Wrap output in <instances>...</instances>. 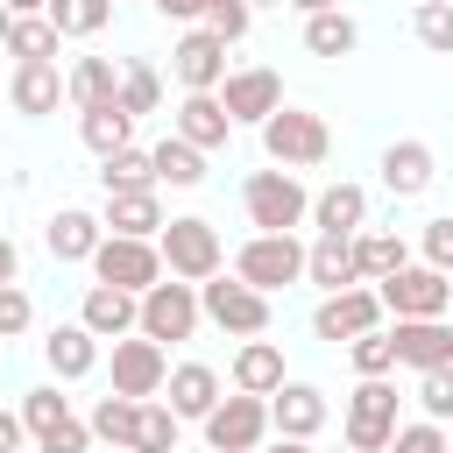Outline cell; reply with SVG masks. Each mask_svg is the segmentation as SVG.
<instances>
[{
    "label": "cell",
    "instance_id": "cell-42",
    "mask_svg": "<svg viewBox=\"0 0 453 453\" xmlns=\"http://www.w3.org/2000/svg\"><path fill=\"white\" fill-rule=\"evenodd\" d=\"M205 35L212 42H241L248 35V7L241 0H205Z\"/></svg>",
    "mask_w": 453,
    "mask_h": 453
},
{
    "label": "cell",
    "instance_id": "cell-51",
    "mask_svg": "<svg viewBox=\"0 0 453 453\" xmlns=\"http://www.w3.org/2000/svg\"><path fill=\"white\" fill-rule=\"evenodd\" d=\"M7 14H42V0H0Z\"/></svg>",
    "mask_w": 453,
    "mask_h": 453
},
{
    "label": "cell",
    "instance_id": "cell-47",
    "mask_svg": "<svg viewBox=\"0 0 453 453\" xmlns=\"http://www.w3.org/2000/svg\"><path fill=\"white\" fill-rule=\"evenodd\" d=\"M21 439H28V432H21V418H14V411H0V453H21Z\"/></svg>",
    "mask_w": 453,
    "mask_h": 453
},
{
    "label": "cell",
    "instance_id": "cell-48",
    "mask_svg": "<svg viewBox=\"0 0 453 453\" xmlns=\"http://www.w3.org/2000/svg\"><path fill=\"white\" fill-rule=\"evenodd\" d=\"M14 276H21V248L0 234V283H14Z\"/></svg>",
    "mask_w": 453,
    "mask_h": 453
},
{
    "label": "cell",
    "instance_id": "cell-10",
    "mask_svg": "<svg viewBox=\"0 0 453 453\" xmlns=\"http://www.w3.org/2000/svg\"><path fill=\"white\" fill-rule=\"evenodd\" d=\"M198 425H205V453H255L262 432H269V403L234 389V396H219Z\"/></svg>",
    "mask_w": 453,
    "mask_h": 453
},
{
    "label": "cell",
    "instance_id": "cell-22",
    "mask_svg": "<svg viewBox=\"0 0 453 453\" xmlns=\"http://www.w3.org/2000/svg\"><path fill=\"white\" fill-rule=\"evenodd\" d=\"M304 276L319 283V290H354L361 276H354V234H319L311 248H304Z\"/></svg>",
    "mask_w": 453,
    "mask_h": 453
},
{
    "label": "cell",
    "instance_id": "cell-54",
    "mask_svg": "<svg viewBox=\"0 0 453 453\" xmlns=\"http://www.w3.org/2000/svg\"><path fill=\"white\" fill-rule=\"evenodd\" d=\"M7 21H14V14H7V7H0V42H7Z\"/></svg>",
    "mask_w": 453,
    "mask_h": 453
},
{
    "label": "cell",
    "instance_id": "cell-37",
    "mask_svg": "<svg viewBox=\"0 0 453 453\" xmlns=\"http://www.w3.org/2000/svg\"><path fill=\"white\" fill-rule=\"evenodd\" d=\"M134 411H142V403H127V396H99L85 432H92V439H106V446H134Z\"/></svg>",
    "mask_w": 453,
    "mask_h": 453
},
{
    "label": "cell",
    "instance_id": "cell-26",
    "mask_svg": "<svg viewBox=\"0 0 453 453\" xmlns=\"http://www.w3.org/2000/svg\"><path fill=\"white\" fill-rule=\"evenodd\" d=\"M7 99H14V113H57V99H64V78H57V64H14V85H7Z\"/></svg>",
    "mask_w": 453,
    "mask_h": 453
},
{
    "label": "cell",
    "instance_id": "cell-45",
    "mask_svg": "<svg viewBox=\"0 0 453 453\" xmlns=\"http://www.w3.org/2000/svg\"><path fill=\"white\" fill-rule=\"evenodd\" d=\"M85 446H92V432H85L78 418H57V425L35 439V453H85Z\"/></svg>",
    "mask_w": 453,
    "mask_h": 453
},
{
    "label": "cell",
    "instance_id": "cell-43",
    "mask_svg": "<svg viewBox=\"0 0 453 453\" xmlns=\"http://www.w3.org/2000/svg\"><path fill=\"white\" fill-rule=\"evenodd\" d=\"M382 453H446V425H432V418L425 425H396Z\"/></svg>",
    "mask_w": 453,
    "mask_h": 453
},
{
    "label": "cell",
    "instance_id": "cell-52",
    "mask_svg": "<svg viewBox=\"0 0 453 453\" xmlns=\"http://www.w3.org/2000/svg\"><path fill=\"white\" fill-rule=\"evenodd\" d=\"M269 453H311V446H304V439H276Z\"/></svg>",
    "mask_w": 453,
    "mask_h": 453
},
{
    "label": "cell",
    "instance_id": "cell-29",
    "mask_svg": "<svg viewBox=\"0 0 453 453\" xmlns=\"http://www.w3.org/2000/svg\"><path fill=\"white\" fill-rule=\"evenodd\" d=\"M42 21L57 28V42H64V35L85 42V35H99V28L113 21V0H42Z\"/></svg>",
    "mask_w": 453,
    "mask_h": 453
},
{
    "label": "cell",
    "instance_id": "cell-20",
    "mask_svg": "<svg viewBox=\"0 0 453 453\" xmlns=\"http://www.w3.org/2000/svg\"><path fill=\"white\" fill-rule=\"evenodd\" d=\"M163 389H170V403H163V411H170L177 425H184V418H205V411L219 403V375H212L205 361H177V368L163 375Z\"/></svg>",
    "mask_w": 453,
    "mask_h": 453
},
{
    "label": "cell",
    "instance_id": "cell-34",
    "mask_svg": "<svg viewBox=\"0 0 453 453\" xmlns=\"http://www.w3.org/2000/svg\"><path fill=\"white\" fill-rule=\"evenodd\" d=\"M403 234H354V276L361 283H382L389 269H403Z\"/></svg>",
    "mask_w": 453,
    "mask_h": 453
},
{
    "label": "cell",
    "instance_id": "cell-39",
    "mask_svg": "<svg viewBox=\"0 0 453 453\" xmlns=\"http://www.w3.org/2000/svg\"><path fill=\"white\" fill-rule=\"evenodd\" d=\"M347 354H354V368L361 375H389L396 368V347H389V333L375 326V333H361V340H347Z\"/></svg>",
    "mask_w": 453,
    "mask_h": 453
},
{
    "label": "cell",
    "instance_id": "cell-50",
    "mask_svg": "<svg viewBox=\"0 0 453 453\" xmlns=\"http://www.w3.org/2000/svg\"><path fill=\"white\" fill-rule=\"evenodd\" d=\"M297 14H326V7H340V0H290Z\"/></svg>",
    "mask_w": 453,
    "mask_h": 453
},
{
    "label": "cell",
    "instance_id": "cell-44",
    "mask_svg": "<svg viewBox=\"0 0 453 453\" xmlns=\"http://www.w3.org/2000/svg\"><path fill=\"white\" fill-rule=\"evenodd\" d=\"M28 319H35V304H28V290H21V283H0V340H14V333H28Z\"/></svg>",
    "mask_w": 453,
    "mask_h": 453
},
{
    "label": "cell",
    "instance_id": "cell-14",
    "mask_svg": "<svg viewBox=\"0 0 453 453\" xmlns=\"http://www.w3.org/2000/svg\"><path fill=\"white\" fill-rule=\"evenodd\" d=\"M389 347H396V361L403 368H453V326L446 319H396L389 326Z\"/></svg>",
    "mask_w": 453,
    "mask_h": 453
},
{
    "label": "cell",
    "instance_id": "cell-35",
    "mask_svg": "<svg viewBox=\"0 0 453 453\" xmlns=\"http://www.w3.org/2000/svg\"><path fill=\"white\" fill-rule=\"evenodd\" d=\"M156 99H163V78L134 57V64H120V85H113V106L127 113V120H142V113H156Z\"/></svg>",
    "mask_w": 453,
    "mask_h": 453
},
{
    "label": "cell",
    "instance_id": "cell-23",
    "mask_svg": "<svg viewBox=\"0 0 453 453\" xmlns=\"http://www.w3.org/2000/svg\"><path fill=\"white\" fill-rule=\"evenodd\" d=\"M78 326H85L92 340H127V333H134V297H127V290L92 283V290H85V304H78Z\"/></svg>",
    "mask_w": 453,
    "mask_h": 453
},
{
    "label": "cell",
    "instance_id": "cell-13",
    "mask_svg": "<svg viewBox=\"0 0 453 453\" xmlns=\"http://www.w3.org/2000/svg\"><path fill=\"white\" fill-rule=\"evenodd\" d=\"M375 326H382V304H375L368 283L326 290V304L311 311V333H319V340H361V333H375Z\"/></svg>",
    "mask_w": 453,
    "mask_h": 453
},
{
    "label": "cell",
    "instance_id": "cell-5",
    "mask_svg": "<svg viewBox=\"0 0 453 453\" xmlns=\"http://www.w3.org/2000/svg\"><path fill=\"white\" fill-rule=\"evenodd\" d=\"M241 205H248V226H255V234H290L311 198H304V184H297L290 170H255V177L241 184Z\"/></svg>",
    "mask_w": 453,
    "mask_h": 453
},
{
    "label": "cell",
    "instance_id": "cell-6",
    "mask_svg": "<svg viewBox=\"0 0 453 453\" xmlns=\"http://www.w3.org/2000/svg\"><path fill=\"white\" fill-rule=\"evenodd\" d=\"M304 276V248H297V234H255L241 255H234V283H248V290H290Z\"/></svg>",
    "mask_w": 453,
    "mask_h": 453
},
{
    "label": "cell",
    "instance_id": "cell-38",
    "mask_svg": "<svg viewBox=\"0 0 453 453\" xmlns=\"http://www.w3.org/2000/svg\"><path fill=\"white\" fill-rule=\"evenodd\" d=\"M127 453H177V418L163 403H142L134 411V446Z\"/></svg>",
    "mask_w": 453,
    "mask_h": 453
},
{
    "label": "cell",
    "instance_id": "cell-1",
    "mask_svg": "<svg viewBox=\"0 0 453 453\" xmlns=\"http://www.w3.org/2000/svg\"><path fill=\"white\" fill-rule=\"evenodd\" d=\"M156 262H163L177 283H205V276H219V269H226L219 226H212V219H198V212L163 219V226H156Z\"/></svg>",
    "mask_w": 453,
    "mask_h": 453
},
{
    "label": "cell",
    "instance_id": "cell-32",
    "mask_svg": "<svg viewBox=\"0 0 453 453\" xmlns=\"http://www.w3.org/2000/svg\"><path fill=\"white\" fill-rule=\"evenodd\" d=\"M7 57L14 64H57V28L42 14H14L7 21Z\"/></svg>",
    "mask_w": 453,
    "mask_h": 453
},
{
    "label": "cell",
    "instance_id": "cell-3",
    "mask_svg": "<svg viewBox=\"0 0 453 453\" xmlns=\"http://www.w3.org/2000/svg\"><path fill=\"white\" fill-rule=\"evenodd\" d=\"M191 290H198V319H212L219 333H241V340H262L269 333V297L248 290V283H234L226 269L205 276V283H191Z\"/></svg>",
    "mask_w": 453,
    "mask_h": 453
},
{
    "label": "cell",
    "instance_id": "cell-46",
    "mask_svg": "<svg viewBox=\"0 0 453 453\" xmlns=\"http://www.w3.org/2000/svg\"><path fill=\"white\" fill-rule=\"evenodd\" d=\"M425 269H453V219H425Z\"/></svg>",
    "mask_w": 453,
    "mask_h": 453
},
{
    "label": "cell",
    "instance_id": "cell-16",
    "mask_svg": "<svg viewBox=\"0 0 453 453\" xmlns=\"http://www.w3.org/2000/svg\"><path fill=\"white\" fill-rule=\"evenodd\" d=\"M170 71H177L184 92H219V78H226V42H212L205 28H191V35L170 50Z\"/></svg>",
    "mask_w": 453,
    "mask_h": 453
},
{
    "label": "cell",
    "instance_id": "cell-31",
    "mask_svg": "<svg viewBox=\"0 0 453 453\" xmlns=\"http://www.w3.org/2000/svg\"><path fill=\"white\" fill-rule=\"evenodd\" d=\"M113 85H120V71H113L106 57H78V64H71V78H64V99L85 113V106H106V99H113Z\"/></svg>",
    "mask_w": 453,
    "mask_h": 453
},
{
    "label": "cell",
    "instance_id": "cell-30",
    "mask_svg": "<svg viewBox=\"0 0 453 453\" xmlns=\"http://www.w3.org/2000/svg\"><path fill=\"white\" fill-rule=\"evenodd\" d=\"M354 42H361L354 14H340V7L304 14V50H311V57H354Z\"/></svg>",
    "mask_w": 453,
    "mask_h": 453
},
{
    "label": "cell",
    "instance_id": "cell-33",
    "mask_svg": "<svg viewBox=\"0 0 453 453\" xmlns=\"http://www.w3.org/2000/svg\"><path fill=\"white\" fill-rule=\"evenodd\" d=\"M78 134H85V149H92V156H113V149H127L134 120L106 99V106H85V113H78Z\"/></svg>",
    "mask_w": 453,
    "mask_h": 453
},
{
    "label": "cell",
    "instance_id": "cell-21",
    "mask_svg": "<svg viewBox=\"0 0 453 453\" xmlns=\"http://www.w3.org/2000/svg\"><path fill=\"white\" fill-rule=\"evenodd\" d=\"M304 219H311L319 234H361V219H368V191H361V184H326V191L304 205Z\"/></svg>",
    "mask_w": 453,
    "mask_h": 453
},
{
    "label": "cell",
    "instance_id": "cell-28",
    "mask_svg": "<svg viewBox=\"0 0 453 453\" xmlns=\"http://www.w3.org/2000/svg\"><path fill=\"white\" fill-rule=\"evenodd\" d=\"M149 170H156V184H177V191L205 184V156H198L191 142H177V134H163V142L149 149Z\"/></svg>",
    "mask_w": 453,
    "mask_h": 453
},
{
    "label": "cell",
    "instance_id": "cell-40",
    "mask_svg": "<svg viewBox=\"0 0 453 453\" xmlns=\"http://www.w3.org/2000/svg\"><path fill=\"white\" fill-rule=\"evenodd\" d=\"M418 42L425 50H453V7L446 0H418Z\"/></svg>",
    "mask_w": 453,
    "mask_h": 453
},
{
    "label": "cell",
    "instance_id": "cell-19",
    "mask_svg": "<svg viewBox=\"0 0 453 453\" xmlns=\"http://www.w3.org/2000/svg\"><path fill=\"white\" fill-rule=\"evenodd\" d=\"M99 226L120 234V241H156V226H163V198H156V191H106Z\"/></svg>",
    "mask_w": 453,
    "mask_h": 453
},
{
    "label": "cell",
    "instance_id": "cell-8",
    "mask_svg": "<svg viewBox=\"0 0 453 453\" xmlns=\"http://www.w3.org/2000/svg\"><path fill=\"white\" fill-rule=\"evenodd\" d=\"M375 304L382 311H396V319H446V304H453V283H446V269H389L382 283H375Z\"/></svg>",
    "mask_w": 453,
    "mask_h": 453
},
{
    "label": "cell",
    "instance_id": "cell-11",
    "mask_svg": "<svg viewBox=\"0 0 453 453\" xmlns=\"http://www.w3.org/2000/svg\"><path fill=\"white\" fill-rule=\"evenodd\" d=\"M163 375H170V354H163L156 340H142V333L113 340V396H127V403H149V396L163 389Z\"/></svg>",
    "mask_w": 453,
    "mask_h": 453
},
{
    "label": "cell",
    "instance_id": "cell-7",
    "mask_svg": "<svg viewBox=\"0 0 453 453\" xmlns=\"http://www.w3.org/2000/svg\"><path fill=\"white\" fill-rule=\"evenodd\" d=\"M85 262H92V276H99L106 290H127V297H142L149 283H163L156 241H120V234H99V248H92Z\"/></svg>",
    "mask_w": 453,
    "mask_h": 453
},
{
    "label": "cell",
    "instance_id": "cell-53",
    "mask_svg": "<svg viewBox=\"0 0 453 453\" xmlns=\"http://www.w3.org/2000/svg\"><path fill=\"white\" fill-rule=\"evenodd\" d=\"M241 7H248V14H255V7H283V0H241Z\"/></svg>",
    "mask_w": 453,
    "mask_h": 453
},
{
    "label": "cell",
    "instance_id": "cell-15",
    "mask_svg": "<svg viewBox=\"0 0 453 453\" xmlns=\"http://www.w3.org/2000/svg\"><path fill=\"white\" fill-rule=\"evenodd\" d=\"M262 403H269V425L283 439H304L311 446V432L326 425V389H311V382H276Z\"/></svg>",
    "mask_w": 453,
    "mask_h": 453
},
{
    "label": "cell",
    "instance_id": "cell-2",
    "mask_svg": "<svg viewBox=\"0 0 453 453\" xmlns=\"http://www.w3.org/2000/svg\"><path fill=\"white\" fill-rule=\"evenodd\" d=\"M262 149H269V163L276 170H311V163H326V149H333V127L319 120V113H304V106H276L269 120H262Z\"/></svg>",
    "mask_w": 453,
    "mask_h": 453
},
{
    "label": "cell",
    "instance_id": "cell-9",
    "mask_svg": "<svg viewBox=\"0 0 453 453\" xmlns=\"http://www.w3.org/2000/svg\"><path fill=\"white\" fill-rule=\"evenodd\" d=\"M389 432H396V382L361 375V389L347 396V453H382Z\"/></svg>",
    "mask_w": 453,
    "mask_h": 453
},
{
    "label": "cell",
    "instance_id": "cell-18",
    "mask_svg": "<svg viewBox=\"0 0 453 453\" xmlns=\"http://www.w3.org/2000/svg\"><path fill=\"white\" fill-rule=\"evenodd\" d=\"M432 177H439V156H432L425 142H389V149H382V184H389V198H418V191H432Z\"/></svg>",
    "mask_w": 453,
    "mask_h": 453
},
{
    "label": "cell",
    "instance_id": "cell-27",
    "mask_svg": "<svg viewBox=\"0 0 453 453\" xmlns=\"http://www.w3.org/2000/svg\"><path fill=\"white\" fill-rule=\"evenodd\" d=\"M283 382V347L276 340H248L241 354H234V389L241 396H269Z\"/></svg>",
    "mask_w": 453,
    "mask_h": 453
},
{
    "label": "cell",
    "instance_id": "cell-36",
    "mask_svg": "<svg viewBox=\"0 0 453 453\" xmlns=\"http://www.w3.org/2000/svg\"><path fill=\"white\" fill-rule=\"evenodd\" d=\"M99 184L106 191H156V170H149V149H113V156H99Z\"/></svg>",
    "mask_w": 453,
    "mask_h": 453
},
{
    "label": "cell",
    "instance_id": "cell-49",
    "mask_svg": "<svg viewBox=\"0 0 453 453\" xmlns=\"http://www.w3.org/2000/svg\"><path fill=\"white\" fill-rule=\"evenodd\" d=\"M170 21H191V14H205V0H156Z\"/></svg>",
    "mask_w": 453,
    "mask_h": 453
},
{
    "label": "cell",
    "instance_id": "cell-41",
    "mask_svg": "<svg viewBox=\"0 0 453 453\" xmlns=\"http://www.w3.org/2000/svg\"><path fill=\"white\" fill-rule=\"evenodd\" d=\"M418 403H425V418H432V425H446V418H453V368H425Z\"/></svg>",
    "mask_w": 453,
    "mask_h": 453
},
{
    "label": "cell",
    "instance_id": "cell-17",
    "mask_svg": "<svg viewBox=\"0 0 453 453\" xmlns=\"http://www.w3.org/2000/svg\"><path fill=\"white\" fill-rule=\"evenodd\" d=\"M170 134H177V142H191V149L205 156V149H226L234 120L219 113V99H212V92H184V99H177V120H170Z\"/></svg>",
    "mask_w": 453,
    "mask_h": 453
},
{
    "label": "cell",
    "instance_id": "cell-4",
    "mask_svg": "<svg viewBox=\"0 0 453 453\" xmlns=\"http://www.w3.org/2000/svg\"><path fill=\"white\" fill-rule=\"evenodd\" d=\"M134 333L142 340H191L198 333V290L191 283H177V276H163V283H149L142 297H134Z\"/></svg>",
    "mask_w": 453,
    "mask_h": 453
},
{
    "label": "cell",
    "instance_id": "cell-12",
    "mask_svg": "<svg viewBox=\"0 0 453 453\" xmlns=\"http://www.w3.org/2000/svg\"><path fill=\"white\" fill-rule=\"evenodd\" d=\"M212 99H219V113H226V120H255V127H262V120L283 106V78H276V71H262V64H248V71H226Z\"/></svg>",
    "mask_w": 453,
    "mask_h": 453
},
{
    "label": "cell",
    "instance_id": "cell-25",
    "mask_svg": "<svg viewBox=\"0 0 453 453\" xmlns=\"http://www.w3.org/2000/svg\"><path fill=\"white\" fill-rule=\"evenodd\" d=\"M99 234H106V226H99V212H78V205H64V212L42 226V241H50V255H57V262H85V255L99 248Z\"/></svg>",
    "mask_w": 453,
    "mask_h": 453
},
{
    "label": "cell",
    "instance_id": "cell-24",
    "mask_svg": "<svg viewBox=\"0 0 453 453\" xmlns=\"http://www.w3.org/2000/svg\"><path fill=\"white\" fill-rule=\"evenodd\" d=\"M42 361H50V375H57V382H78V375H92V368H99V340L71 319V326H57V333L42 340Z\"/></svg>",
    "mask_w": 453,
    "mask_h": 453
}]
</instances>
